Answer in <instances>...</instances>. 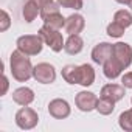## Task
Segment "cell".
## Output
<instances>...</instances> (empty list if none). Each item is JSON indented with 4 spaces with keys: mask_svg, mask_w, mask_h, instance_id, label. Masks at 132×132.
Instances as JSON below:
<instances>
[{
    "mask_svg": "<svg viewBox=\"0 0 132 132\" xmlns=\"http://www.w3.org/2000/svg\"><path fill=\"white\" fill-rule=\"evenodd\" d=\"M33 69H34V65L31 64V59L28 54L22 53L19 48L11 53L10 72L17 82H27L30 78H33Z\"/></svg>",
    "mask_w": 132,
    "mask_h": 132,
    "instance_id": "1",
    "label": "cell"
},
{
    "mask_svg": "<svg viewBox=\"0 0 132 132\" xmlns=\"http://www.w3.org/2000/svg\"><path fill=\"white\" fill-rule=\"evenodd\" d=\"M37 34L44 39L45 45L50 47V50H53L54 53H59L64 50V45H65V40L62 37V33L56 28H51L48 25H42L37 31Z\"/></svg>",
    "mask_w": 132,
    "mask_h": 132,
    "instance_id": "2",
    "label": "cell"
},
{
    "mask_svg": "<svg viewBox=\"0 0 132 132\" xmlns=\"http://www.w3.org/2000/svg\"><path fill=\"white\" fill-rule=\"evenodd\" d=\"M44 44H45V42H44V39H42L39 34H23V36H20V37L17 39V42H16L17 48H19L22 53L28 54V56H37V54L42 51Z\"/></svg>",
    "mask_w": 132,
    "mask_h": 132,
    "instance_id": "3",
    "label": "cell"
},
{
    "mask_svg": "<svg viewBox=\"0 0 132 132\" xmlns=\"http://www.w3.org/2000/svg\"><path fill=\"white\" fill-rule=\"evenodd\" d=\"M16 124L19 129L22 130H30L33 127L37 126L39 123V115L34 109L28 107V106H22L17 112H16Z\"/></svg>",
    "mask_w": 132,
    "mask_h": 132,
    "instance_id": "4",
    "label": "cell"
},
{
    "mask_svg": "<svg viewBox=\"0 0 132 132\" xmlns=\"http://www.w3.org/2000/svg\"><path fill=\"white\" fill-rule=\"evenodd\" d=\"M33 78L40 84H53L56 79V69L48 62H39L33 69Z\"/></svg>",
    "mask_w": 132,
    "mask_h": 132,
    "instance_id": "5",
    "label": "cell"
},
{
    "mask_svg": "<svg viewBox=\"0 0 132 132\" xmlns=\"http://www.w3.org/2000/svg\"><path fill=\"white\" fill-rule=\"evenodd\" d=\"M112 57H115L120 62V65L126 70L132 64V47L127 42H117V44H113Z\"/></svg>",
    "mask_w": 132,
    "mask_h": 132,
    "instance_id": "6",
    "label": "cell"
},
{
    "mask_svg": "<svg viewBox=\"0 0 132 132\" xmlns=\"http://www.w3.org/2000/svg\"><path fill=\"white\" fill-rule=\"evenodd\" d=\"M70 112H72V107L69 101H65L62 98H54L48 103V113L56 120H64L70 117Z\"/></svg>",
    "mask_w": 132,
    "mask_h": 132,
    "instance_id": "7",
    "label": "cell"
},
{
    "mask_svg": "<svg viewBox=\"0 0 132 132\" xmlns=\"http://www.w3.org/2000/svg\"><path fill=\"white\" fill-rule=\"evenodd\" d=\"M96 103H98V96L93 92H87L82 90L79 93H76L75 96V104L81 112H92L96 109Z\"/></svg>",
    "mask_w": 132,
    "mask_h": 132,
    "instance_id": "8",
    "label": "cell"
},
{
    "mask_svg": "<svg viewBox=\"0 0 132 132\" xmlns=\"http://www.w3.org/2000/svg\"><path fill=\"white\" fill-rule=\"evenodd\" d=\"M112 51H113V44H109V42H100L93 47L92 50V61L98 65H103L110 56H112Z\"/></svg>",
    "mask_w": 132,
    "mask_h": 132,
    "instance_id": "9",
    "label": "cell"
},
{
    "mask_svg": "<svg viewBox=\"0 0 132 132\" xmlns=\"http://www.w3.org/2000/svg\"><path fill=\"white\" fill-rule=\"evenodd\" d=\"M76 82L82 87H90L95 82V69L90 64H82L78 65V76Z\"/></svg>",
    "mask_w": 132,
    "mask_h": 132,
    "instance_id": "10",
    "label": "cell"
},
{
    "mask_svg": "<svg viewBox=\"0 0 132 132\" xmlns=\"http://www.w3.org/2000/svg\"><path fill=\"white\" fill-rule=\"evenodd\" d=\"M126 95V87L123 84H106L101 87V92H100V96H106V98H110L113 101H120L123 100Z\"/></svg>",
    "mask_w": 132,
    "mask_h": 132,
    "instance_id": "11",
    "label": "cell"
},
{
    "mask_svg": "<svg viewBox=\"0 0 132 132\" xmlns=\"http://www.w3.org/2000/svg\"><path fill=\"white\" fill-rule=\"evenodd\" d=\"M86 27V20L81 14L75 13L72 16H69L67 19H65V33H69V34H79Z\"/></svg>",
    "mask_w": 132,
    "mask_h": 132,
    "instance_id": "12",
    "label": "cell"
},
{
    "mask_svg": "<svg viewBox=\"0 0 132 132\" xmlns=\"http://www.w3.org/2000/svg\"><path fill=\"white\" fill-rule=\"evenodd\" d=\"M13 101L19 106H30L34 101V92L30 87H19L13 92Z\"/></svg>",
    "mask_w": 132,
    "mask_h": 132,
    "instance_id": "13",
    "label": "cell"
},
{
    "mask_svg": "<svg viewBox=\"0 0 132 132\" xmlns=\"http://www.w3.org/2000/svg\"><path fill=\"white\" fill-rule=\"evenodd\" d=\"M123 70H124V69L120 65V62H118L115 57H112V56L103 64V73H104V76H106L107 79H110V81L117 79V78L121 75Z\"/></svg>",
    "mask_w": 132,
    "mask_h": 132,
    "instance_id": "14",
    "label": "cell"
},
{
    "mask_svg": "<svg viewBox=\"0 0 132 132\" xmlns=\"http://www.w3.org/2000/svg\"><path fill=\"white\" fill-rule=\"evenodd\" d=\"M84 48V40L79 34H69L67 40H65V45H64V51L69 53L72 56L75 54H79Z\"/></svg>",
    "mask_w": 132,
    "mask_h": 132,
    "instance_id": "15",
    "label": "cell"
},
{
    "mask_svg": "<svg viewBox=\"0 0 132 132\" xmlns=\"http://www.w3.org/2000/svg\"><path fill=\"white\" fill-rule=\"evenodd\" d=\"M37 14H40V6L37 5L36 0H28V2L23 5V10H22V16L25 19V22L31 23L37 17Z\"/></svg>",
    "mask_w": 132,
    "mask_h": 132,
    "instance_id": "16",
    "label": "cell"
},
{
    "mask_svg": "<svg viewBox=\"0 0 132 132\" xmlns=\"http://www.w3.org/2000/svg\"><path fill=\"white\" fill-rule=\"evenodd\" d=\"M115 103L113 100L110 98H106V96H100L98 98V103H96V112H100L101 115H110L113 110H115Z\"/></svg>",
    "mask_w": 132,
    "mask_h": 132,
    "instance_id": "17",
    "label": "cell"
},
{
    "mask_svg": "<svg viewBox=\"0 0 132 132\" xmlns=\"http://www.w3.org/2000/svg\"><path fill=\"white\" fill-rule=\"evenodd\" d=\"M61 75L64 78V81L67 82V84H78L76 82V76H78V65L75 64H69V65H65V67L61 70Z\"/></svg>",
    "mask_w": 132,
    "mask_h": 132,
    "instance_id": "18",
    "label": "cell"
},
{
    "mask_svg": "<svg viewBox=\"0 0 132 132\" xmlns=\"http://www.w3.org/2000/svg\"><path fill=\"white\" fill-rule=\"evenodd\" d=\"M42 20H44V25H48V27L56 28V30H61V28H64V27H65V17H64L61 13L51 14V16H48V17L42 19Z\"/></svg>",
    "mask_w": 132,
    "mask_h": 132,
    "instance_id": "19",
    "label": "cell"
},
{
    "mask_svg": "<svg viewBox=\"0 0 132 132\" xmlns=\"http://www.w3.org/2000/svg\"><path fill=\"white\" fill-rule=\"evenodd\" d=\"M118 126L126 130V132H132V107L121 112L118 117Z\"/></svg>",
    "mask_w": 132,
    "mask_h": 132,
    "instance_id": "20",
    "label": "cell"
},
{
    "mask_svg": "<svg viewBox=\"0 0 132 132\" xmlns=\"http://www.w3.org/2000/svg\"><path fill=\"white\" fill-rule=\"evenodd\" d=\"M113 20L118 22L120 25H123L124 28H129L132 25V13L127 10H118L113 14Z\"/></svg>",
    "mask_w": 132,
    "mask_h": 132,
    "instance_id": "21",
    "label": "cell"
},
{
    "mask_svg": "<svg viewBox=\"0 0 132 132\" xmlns=\"http://www.w3.org/2000/svg\"><path fill=\"white\" fill-rule=\"evenodd\" d=\"M124 31H126V28L123 27V25H120L118 22H110L109 25H107V28H106V33H107V36H110V37H115V39H118V37H121L123 34H124Z\"/></svg>",
    "mask_w": 132,
    "mask_h": 132,
    "instance_id": "22",
    "label": "cell"
},
{
    "mask_svg": "<svg viewBox=\"0 0 132 132\" xmlns=\"http://www.w3.org/2000/svg\"><path fill=\"white\" fill-rule=\"evenodd\" d=\"M59 3L57 2H50V3H47V5H44V6H40V19H45V17H48V16H51V14H56V13H61L59 11Z\"/></svg>",
    "mask_w": 132,
    "mask_h": 132,
    "instance_id": "23",
    "label": "cell"
},
{
    "mask_svg": "<svg viewBox=\"0 0 132 132\" xmlns=\"http://www.w3.org/2000/svg\"><path fill=\"white\" fill-rule=\"evenodd\" d=\"M56 2L62 8H69V10H75V11H79L84 6V0H56Z\"/></svg>",
    "mask_w": 132,
    "mask_h": 132,
    "instance_id": "24",
    "label": "cell"
},
{
    "mask_svg": "<svg viewBox=\"0 0 132 132\" xmlns=\"http://www.w3.org/2000/svg\"><path fill=\"white\" fill-rule=\"evenodd\" d=\"M0 16H2V20H0V31L5 33V31L11 27V17H10V14L6 13V10H2V11H0Z\"/></svg>",
    "mask_w": 132,
    "mask_h": 132,
    "instance_id": "25",
    "label": "cell"
},
{
    "mask_svg": "<svg viewBox=\"0 0 132 132\" xmlns=\"http://www.w3.org/2000/svg\"><path fill=\"white\" fill-rule=\"evenodd\" d=\"M121 84L126 89H132V72H127L121 76Z\"/></svg>",
    "mask_w": 132,
    "mask_h": 132,
    "instance_id": "26",
    "label": "cell"
},
{
    "mask_svg": "<svg viewBox=\"0 0 132 132\" xmlns=\"http://www.w3.org/2000/svg\"><path fill=\"white\" fill-rule=\"evenodd\" d=\"M8 87H10L8 78H6V75H3V89H2V95H6V92H8Z\"/></svg>",
    "mask_w": 132,
    "mask_h": 132,
    "instance_id": "27",
    "label": "cell"
},
{
    "mask_svg": "<svg viewBox=\"0 0 132 132\" xmlns=\"http://www.w3.org/2000/svg\"><path fill=\"white\" fill-rule=\"evenodd\" d=\"M37 2V5L39 6H44V5H47V3H50V2H53V0H36Z\"/></svg>",
    "mask_w": 132,
    "mask_h": 132,
    "instance_id": "28",
    "label": "cell"
},
{
    "mask_svg": "<svg viewBox=\"0 0 132 132\" xmlns=\"http://www.w3.org/2000/svg\"><path fill=\"white\" fill-rule=\"evenodd\" d=\"M117 3H120V5H126L127 3V0H115Z\"/></svg>",
    "mask_w": 132,
    "mask_h": 132,
    "instance_id": "29",
    "label": "cell"
},
{
    "mask_svg": "<svg viewBox=\"0 0 132 132\" xmlns=\"http://www.w3.org/2000/svg\"><path fill=\"white\" fill-rule=\"evenodd\" d=\"M129 8H130V11H132V0H127V3H126Z\"/></svg>",
    "mask_w": 132,
    "mask_h": 132,
    "instance_id": "30",
    "label": "cell"
},
{
    "mask_svg": "<svg viewBox=\"0 0 132 132\" xmlns=\"http://www.w3.org/2000/svg\"><path fill=\"white\" fill-rule=\"evenodd\" d=\"M130 103H132V98H130Z\"/></svg>",
    "mask_w": 132,
    "mask_h": 132,
    "instance_id": "31",
    "label": "cell"
}]
</instances>
